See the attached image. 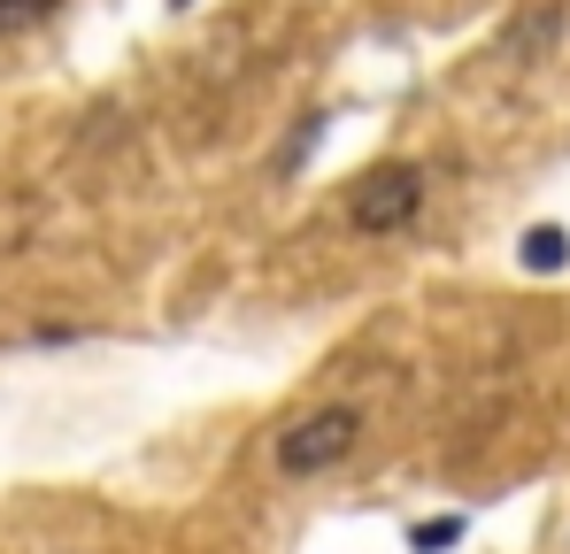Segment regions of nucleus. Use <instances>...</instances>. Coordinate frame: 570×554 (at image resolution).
I'll return each instance as SVG.
<instances>
[{
	"instance_id": "obj_2",
	"label": "nucleus",
	"mask_w": 570,
	"mask_h": 554,
	"mask_svg": "<svg viewBox=\"0 0 570 554\" xmlns=\"http://www.w3.org/2000/svg\"><path fill=\"white\" fill-rule=\"evenodd\" d=\"M416 208H424V162H379L371 178L355 185V200H347V224L355 231H401V224H416Z\"/></svg>"
},
{
	"instance_id": "obj_3",
	"label": "nucleus",
	"mask_w": 570,
	"mask_h": 554,
	"mask_svg": "<svg viewBox=\"0 0 570 554\" xmlns=\"http://www.w3.org/2000/svg\"><path fill=\"white\" fill-rule=\"evenodd\" d=\"M563 263H570V231L563 224H532L524 231V270L548 277V270H563Z\"/></svg>"
},
{
	"instance_id": "obj_6",
	"label": "nucleus",
	"mask_w": 570,
	"mask_h": 554,
	"mask_svg": "<svg viewBox=\"0 0 570 554\" xmlns=\"http://www.w3.org/2000/svg\"><path fill=\"white\" fill-rule=\"evenodd\" d=\"M170 8H193V0H170Z\"/></svg>"
},
{
	"instance_id": "obj_5",
	"label": "nucleus",
	"mask_w": 570,
	"mask_h": 554,
	"mask_svg": "<svg viewBox=\"0 0 570 554\" xmlns=\"http://www.w3.org/2000/svg\"><path fill=\"white\" fill-rule=\"evenodd\" d=\"M62 0H0V31H31V23H47Z\"/></svg>"
},
{
	"instance_id": "obj_4",
	"label": "nucleus",
	"mask_w": 570,
	"mask_h": 554,
	"mask_svg": "<svg viewBox=\"0 0 570 554\" xmlns=\"http://www.w3.org/2000/svg\"><path fill=\"white\" fill-rule=\"evenodd\" d=\"M455 540H463V516H432V524L409 532V547H416V554H440V547H455Z\"/></svg>"
},
{
	"instance_id": "obj_1",
	"label": "nucleus",
	"mask_w": 570,
	"mask_h": 554,
	"mask_svg": "<svg viewBox=\"0 0 570 554\" xmlns=\"http://www.w3.org/2000/svg\"><path fill=\"white\" fill-rule=\"evenodd\" d=\"M355 439H363V408H347V400L308 408V416H293L278 432V469L285 477H324L332 462L355 455Z\"/></svg>"
}]
</instances>
